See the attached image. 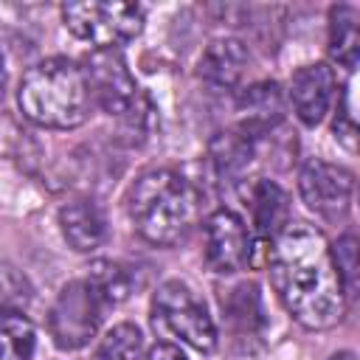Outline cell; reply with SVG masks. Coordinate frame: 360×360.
Instances as JSON below:
<instances>
[{
    "label": "cell",
    "instance_id": "17",
    "mask_svg": "<svg viewBox=\"0 0 360 360\" xmlns=\"http://www.w3.org/2000/svg\"><path fill=\"white\" fill-rule=\"evenodd\" d=\"M141 329L135 323H118L101 338L93 360H141Z\"/></svg>",
    "mask_w": 360,
    "mask_h": 360
},
{
    "label": "cell",
    "instance_id": "21",
    "mask_svg": "<svg viewBox=\"0 0 360 360\" xmlns=\"http://www.w3.org/2000/svg\"><path fill=\"white\" fill-rule=\"evenodd\" d=\"M354 101H352V87H346V93H343V101H340V115H338V121H335V135L338 138H343V143L349 146V149H354V132H357V127H354Z\"/></svg>",
    "mask_w": 360,
    "mask_h": 360
},
{
    "label": "cell",
    "instance_id": "16",
    "mask_svg": "<svg viewBox=\"0 0 360 360\" xmlns=\"http://www.w3.org/2000/svg\"><path fill=\"white\" fill-rule=\"evenodd\" d=\"M37 349V329L34 323L11 312L0 321V360H31Z\"/></svg>",
    "mask_w": 360,
    "mask_h": 360
},
{
    "label": "cell",
    "instance_id": "15",
    "mask_svg": "<svg viewBox=\"0 0 360 360\" xmlns=\"http://www.w3.org/2000/svg\"><path fill=\"white\" fill-rule=\"evenodd\" d=\"M239 112H245V129H264L281 118V96L273 82L250 87L239 98Z\"/></svg>",
    "mask_w": 360,
    "mask_h": 360
},
{
    "label": "cell",
    "instance_id": "18",
    "mask_svg": "<svg viewBox=\"0 0 360 360\" xmlns=\"http://www.w3.org/2000/svg\"><path fill=\"white\" fill-rule=\"evenodd\" d=\"M87 281L93 284V290L101 295V301L107 307L121 304L129 295V290H132L129 273L121 264H115V262H96L90 276H87Z\"/></svg>",
    "mask_w": 360,
    "mask_h": 360
},
{
    "label": "cell",
    "instance_id": "3",
    "mask_svg": "<svg viewBox=\"0 0 360 360\" xmlns=\"http://www.w3.org/2000/svg\"><path fill=\"white\" fill-rule=\"evenodd\" d=\"M17 98L25 118L51 129H70L84 124L93 107L82 68L65 56L37 62L22 76Z\"/></svg>",
    "mask_w": 360,
    "mask_h": 360
},
{
    "label": "cell",
    "instance_id": "4",
    "mask_svg": "<svg viewBox=\"0 0 360 360\" xmlns=\"http://www.w3.org/2000/svg\"><path fill=\"white\" fill-rule=\"evenodd\" d=\"M152 321L158 329L197 352H211L217 346V326L200 295L186 281L172 278L158 287L152 298Z\"/></svg>",
    "mask_w": 360,
    "mask_h": 360
},
{
    "label": "cell",
    "instance_id": "13",
    "mask_svg": "<svg viewBox=\"0 0 360 360\" xmlns=\"http://www.w3.org/2000/svg\"><path fill=\"white\" fill-rule=\"evenodd\" d=\"M248 205L259 236H276L287 225L290 200L284 188L276 186L273 180H253V186L248 188Z\"/></svg>",
    "mask_w": 360,
    "mask_h": 360
},
{
    "label": "cell",
    "instance_id": "12",
    "mask_svg": "<svg viewBox=\"0 0 360 360\" xmlns=\"http://www.w3.org/2000/svg\"><path fill=\"white\" fill-rule=\"evenodd\" d=\"M245 68H248V51L239 39L231 37L214 39L200 59V76L217 90H231L242 79Z\"/></svg>",
    "mask_w": 360,
    "mask_h": 360
},
{
    "label": "cell",
    "instance_id": "7",
    "mask_svg": "<svg viewBox=\"0 0 360 360\" xmlns=\"http://www.w3.org/2000/svg\"><path fill=\"white\" fill-rule=\"evenodd\" d=\"M82 73L93 101L110 115H129L138 107V84L118 48H93L82 59Z\"/></svg>",
    "mask_w": 360,
    "mask_h": 360
},
{
    "label": "cell",
    "instance_id": "19",
    "mask_svg": "<svg viewBox=\"0 0 360 360\" xmlns=\"http://www.w3.org/2000/svg\"><path fill=\"white\" fill-rule=\"evenodd\" d=\"M211 149H214V163H217V169L222 174H233L236 169H242L250 160V141H248V135H242V138L233 135V132L219 135Z\"/></svg>",
    "mask_w": 360,
    "mask_h": 360
},
{
    "label": "cell",
    "instance_id": "14",
    "mask_svg": "<svg viewBox=\"0 0 360 360\" xmlns=\"http://www.w3.org/2000/svg\"><path fill=\"white\" fill-rule=\"evenodd\" d=\"M357 17L360 14L354 6H335L329 11V56L346 70H354L357 65V48H360Z\"/></svg>",
    "mask_w": 360,
    "mask_h": 360
},
{
    "label": "cell",
    "instance_id": "9",
    "mask_svg": "<svg viewBox=\"0 0 360 360\" xmlns=\"http://www.w3.org/2000/svg\"><path fill=\"white\" fill-rule=\"evenodd\" d=\"M205 262L217 273H236L250 262V228L228 208L205 219Z\"/></svg>",
    "mask_w": 360,
    "mask_h": 360
},
{
    "label": "cell",
    "instance_id": "22",
    "mask_svg": "<svg viewBox=\"0 0 360 360\" xmlns=\"http://www.w3.org/2000/svg\"><path fill=\"white\" fill-rule=\"evenodd\" d=\"M141 360H188V357L174 343H155L152 349H146V354Z\"/></svg>",
    "mask_w": 360,
    "mask_h": 360
},
{
    "label": "cell",
    "instance_id": "8",
    "mask_svg": "<svg viewBox=\"0 0 360 360\" xmlns=\"http://www.w3.org/2000/svg\"><path fill=\"white\" fill-rule=\"evenodd\" d=\"M304 202L321 217H340L352 205L354 174L326 160H309L298 174Z\"/></svg>",
    "mask_w": 360,
    "mask_h": 360
},
{
    "label": "cell",
    "instance_id": "6",
    "mask_svg": "<svg viewBox=\"0 0 360 360\" xmlns=\"http://www.w3.org/2000/svg\"><path fill=\"white\" fill-rule=\"evenodd\" d=\"M104 309H107V304L101 301V295L93 290V284L87 278L65 284L59 298L51 307V315H48V329H51L53 343L68 352L82 349L98 332Z\"/></svg>",
    "mask_w": 360,
    "mask_h": 360
},
{
    "label": "cell",
    "instance_id": "1",
    "mask_svg": "<svg viewBox=\"0 0 360 360\" xmlns=\"http://www.w3.org/2000/svg\"><path fill=\"white\" fill-rule=\"evenodd\" d=\"M270 281L284 309L307 329H329L346 312V290L326 236L287 222L270 245Z\"/></svg>",
    "mask_w": 360,
    "mask_h": 360
},
{
    "label": "cell",
    "instance_id": "2",
    "mask_svg": "<svg viewBox=\"0 0 360 360\" xmlns=\"http://www.w3.org/2000/svg\"><path fill=\"white\" fill-rule=\"evenodd\" d=\"M135 231L152 245H177L200 214L197 188L172 169L143 172L127 197Z\"/></svg>",
    "mask_w": 360,
    "mask_h": 360
},
{
    "label": "cell",
    "instance_id": "23",
    "mask_svg": "<svg viewBox=\"0 0 360 360\" xmlns=\"http://www.w3.org/2000/svg\"><path fill=\"white\" fill-rule=\"evenodd\" d=\"M6 96V62H3V51H0V98Z\"/></svg>",
    "mask_w": 360,
    "mask_h": 360
},
{
    "label": "cell",
    "instance_id": "20",
    "mask_svg": "<svg viewBox=\"0 0 360 360\" xmlns=\"http://www.w3.org/2000/svg\"><path fill=\"white\" fill-rule=\"evenodd\" d=\"M332 256H335V267L340 273L346 295H354V287H357V239H354V233L340 236L332 248Z\"/></svg>",
    "mask_w": 360,
    "mask_h": 360
},
{
    "label": "cell",
    "instance_id": "10",
    "mask_svg": "<svg viewBox=\"0 0 360 360\" xmlns=\"http://www.w3.org/2000/svg\"><path fill=\"white\" fill-rule=\"evenodd\" d=\"M332 96H335V73L323 62L304 65L290 79L292 110L301 118V124H307V127H315L326 115V110L332 104Z\"/></svg>",
    "mask_w": 360,
    "mask_h": 360
},
{
    "label": "cell",
    "instance_id": "11",
    "mask_svg": "<svg viewBox=\"0 0 360 360\" xmlns=\"http://www.w3.org/2000/svg\"><path fill=\"white\" fill-rule=\"evenodd\" d=\"M59 225H62L68 245L79 253H90L107 239L104 211L87 197H79V200H70L68 205H62Z\"/></svg>",
    "mask_w": 360,
    "mask_h": 360
},
{
    "label": "cell",
    "instance_id": "24",
    "mask_svg": "<svg viewBox=\"0 0 360 360\" xmlns=\"http://www.w3.org/2000/svg\"><path fill=\"white\" fill-rule=\"evenodd\" d=\"M329 360H357V357H354L352 352H338V354H332Z\"/></svg>",
    "mask_w": 360,
    "mask_h": 360
},
{
    "label": "cell",
    "instance_id": "5",
    "mask_svg": "<svg viewBox=\"0 0 360 360\" xmlns=\"http://www.w3.org/2000/svg\"><path fill=\"white\" fill-rule=\"evenodd\" d=\"M68 31L93 48H118L143 28V8L135 3H65Z\"/></svg>",
    "mask_w": 360,
    "mask_h": 360
}]
</instances>
